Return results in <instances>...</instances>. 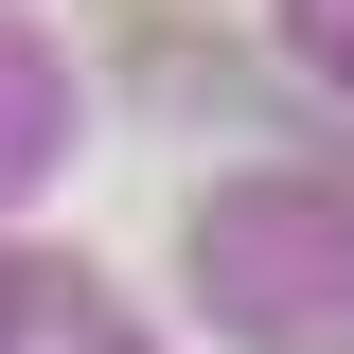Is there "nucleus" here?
I'll list each match as a JSON object with an SVG mask.
<instances>
[{
  "label": "nucleus",
  "instance_id": "1",
  "mask_svg": "<svg viewBox=\"0 0 354 354\" xmlns=\"http://www.w3.org/2000/svg\"><path fill=\"white\" fill-rule=\"evenodd\" d=\"M106 18H160V0H106Z\"/></svg>",
  "mask_w": 354,
  "mask_h": 354
}]
</instances>
